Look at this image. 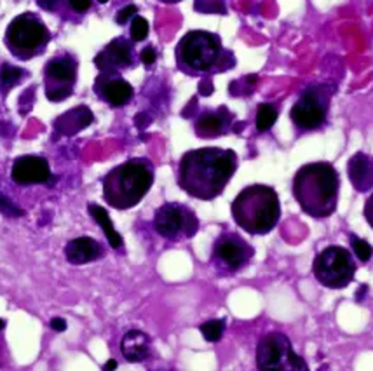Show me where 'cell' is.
Wrapping results in <instances>:
<instances>
[{
  "mask_svg": "<svg viewBox=\"0 0 373 371\" xmlns=\"http://www.w3.org/2000/svg\"><path fill=\"white\" fill-rule=\"evenodd\" d=\"M93 122V112L87 106H77L56 121V128L65 134H75Z\"/></svg>",
  "mask_w": 373,
  "mask_h": 371,
  "instance_id": "obj_20",
  "label": "cell"
},
{
  "mask_svg": "<svg viewBox=\"0 0 373 371\" xmlns=\"http://www.w3.org/2000/svg\"><path fill=\"white\" fill-rule=\"evenodd\" d=\"M94 91L100 94L103 101L112 106L128 105L134 94L133 86L128 81H124L117 72H101L100 77L96 78Z\"/></svg>",
  "mask_w": 373,
  "mask_h": 371,
  "instance_id": "obj_13",
  "label": "cell"
},
{
  "mask_svg": "<svg viewBox=\"0 0 373 371\" xmlns=\"http://www.w3.org/2000/svg\"><path fill=\"white\" fill-rule=\"evenodd\" d=\"M69 2L72 9L77 11V13H84L91 7V0H69Z\"/></svg>",
  "mask_w": 373,
  "mask_h": 371,
  "instance_id": "obj_32",
  "label": "cell"
},
{
  "mask_svg": "<svg viewBox=\"0 0 373 371\" xmlns=\"http://www.w3.org/2000/svg\"><path fill=\"white\" fill-rule=\"evenodd\" d=\"M349 243H351L352 255L359 260L361 263H368L373 258V246L368 240L358 238V235H349Z\"/></svg>",
  "mask_w": 373,
  "mask_h": 371,
  "instance_id": "obj_24",
  "label": "cell"
},
{
  "mask_svg": "<svg viewBox=\"0 0 373 371\" xmlns=\"http://www.w3.org/2000/svg\"><path fill=\"white\" fill-rule=\"evenodd\" d=\"M199 93L202 94V96H209V94L213 93V84H212V81H209V78H204V81L201 82Z\"/></svg>",
  "mask_w": 373,
  "mask_h": 371,
  "instance_id": "obj_33",
  "label": "cell"
},
{
  "mask_svg": "<svg viewBox=\"0 0 373 371\" xmlns=\"http://www.w3.org/2000/svg\"><path fill=\"white\" fill-rule=\"evenodd\" d=\"M340 175L327 161L309 163L293 176V197L302 211L316 220L332 216L339 206Z\"/></svg>",
  "mask_w": 373,
  "mask_h": 371,
  "instance_id": "obj_2",
  "label": "cell"
},
{
  "mask_svg": "<svg viewBox=\"0 0 373 371\" xmlns=\"http://www.w3.org/2000/svg\"><path fill=\"white\" fill-rule=\"evenodd\" d=\"M4 327H6V321H4V319H0V331H2Z\"/></svg>",
  "mask_w": 373,
  "mask_h": 371,
  "instance_id": "obj_39",
  "label": "cell"
},
{
  "mask_svg": "<svg viewBox=\"0 0 373 371\" xmlns=\"http://www.w3.org/2000/svg\"><path fill=\"white\" fill-rule=\"evenodd\" d=\"M105 255V250L96 239L93 238H77L72 239L65 246V258L72 265H84L94 262Z\"/></svg>",
  "mask_w": 373,
  "mask_h": 371,
  "instance_id": "obj_18",
  "label": "cell"
},
{
  "mask_svg": "<svg viewBox=\"0 0 373 371\" xmlns=\"http://www.w3.org/2000/svg\"><path fill=\"white\" fill-rule=\"evenodd\" d=\"M161 2H164V4H178V2H181V0H161Z\"/></svg>",
  "mask_w": 373,
  "mask_h": 371,
  "instance_id": "obj_38",
  "label": "cell"
},
{
  "mask_svg": "<svg viewBox=\"0 0 373 371\" xmlns=\"http://www.w3.org/2000/svg\"><path fill=\"white\" fill-rule=\"evenodd\" d=\"M89 213H91V216L96 220V223L100 225L101 230L105 232L106 240H109L110 246H112L114 250H121V248L124 246V240H122L121 234H119V232L114 228V223H112V220H110L106 209L98 206V204H89Z\"/></svg>",
  "mask_w": 373,
  "mask_h": 371,
  "instance_id": "obj_21",
  "label": "cell"
},
{
  "mask_svg": "<svg viewBox=\"0 0 373 371\" xmlns=\"http://www.w3.org/2000/svg\"><path fill=\"white\" fill-rule=\"evenodd\" d=\"M257 368L260 371H307L305 359L293 349L288 335L281 331L264 335L257 343Z\"/></svg>",
  "mask_w": 373,
  "mask_h": 371,
  "instance_id": "obj_8",
  "label": "cell"
},
{
  "mask_svg": "<svg viewBox=\"0 0 373 371\" xmlns=\"http://www.w3.org/2000/svg\"><path fill=\"white\" fill-rule=\"evenodd\" d=\"M11 178L18 185H35L46 183L51 178V168L44 157L25 156L19 157L13 164Z\"/></svg>",
  "mask_w": 373,
  "mask_h": 371,
  "instance_id": "obj_15",
  "label": "cell"
},
{
  "mask_svg": "<svg viewBox=\"0 0 373 371\" xmlns=\"http://www.w3.org/2000/svg\"><path fill=\"white\" fill-rule=\"evenodd\" d=\"M121 352L126 361L141 362L150 356V337L140 330H131L122 337Z\"/></svg>",
  "mask_w": 373,
  "mask_h": 371,
  "instance_id": "obj_19",
  "label": "cell"
},
{
  "mask_svg": "<svg viewBox=\"0 0 373 371\" xmlns=\"http://www.w3.org/2000/svg\"><path fill=\"white\" fill-rule=\"evenodd\" d=\"M98 2H101V4H106V2H109V0H98Z\"/></svg>",
  "mask_w": 373,
  "mask_h": 371,
  "instance_id": "obj_40",
  "label": "cell"
},
{
  "mask_svg": "<svg viewBox=\"0 0 373 371\" xmlns=\"http://www.w3.org/2000/svg\"><path fill=\"white\" fill-rule=\"evenodd\" d=\"M358 272L354 255L347 248L332 244L323 248L312 262V275L317 283L328 290H344L354 281Z\"/></svg>",
  "mask_w": 373,
  "mask_h": 371,
  "instance_id": "obj_7",
  "label": "cell"
},
{
  "mask_svg": "<svg viewBox=\"0 0 373 371\" xmlns=\"http://www.w3.org/2000/svg\"><path fill=\"white\" fill-rule=\"evenodd\" d=\"M46 75L49 81H53L54 88L46 89V96L51 101H63L72 94V84L77 77V66L75 61L70 58H59V60H53L47 63Z\"/></svg>",
  "mask_w": 373,
  "mask_h": 371,
  "instance_id": "obj_12",
  "label": "cell"
},
{
  "mask_svg": "<svg viewBox=\"0 0 373 371\" xmlns=\"http://www.w3.org/2000/svg\"><path fill=\"white\" fill-rule=\"evenodd\" d=\"M115 368H117V361H115V359H110V361L103 366V370H115Z\"/></svg>",
  "mask_w": 373,
  "mask_h": 371,
  "instance_id": "obj_37",
  "label": "cell"
},
{
  "mask_svg": "<svg viewBox=\"0 0 373 371\" xmlns=\"http://www.w3.org/2000/svg\"><path fill=\"white\" fill-rule=\"evenodd\" d=\"M154 183V164L149 159H129L106 173L103 197L119 211L131 209L144 200Z\"/></svg>",
  "mask_w": 373,
  "mask_h": 371,
  "instance_id": "obj_4",
  "label": "cell"
},
{
  "mask_svg": "<svg viewBox=\"0 0 373 371\" xmlns=\"http://www.w3.org/2000/svg\"><path fill=\"white\" fill-rule=\"evenodd\" d=\"M255 248L236 232H224L215 239L212 250V267L220 275H234L249 265Z\"/></svg>",
  "mask_w": 373,
  "mask_h": 371,
  "instance_id": "obj_9",
  "label": "cell"
},
{
  "mask_svg": "<svg viewBox=\"0 0 373 371\" xmlns=\"http://www.w3.org/2000/svg\"><path fill=\"white\" fill-rule=\"evenodd\" d=\"M234 222L249 235H265L281 220L279 195L269 185L255 183L246 187L230 204Z\"/></svg>",
  "mask_w": 373,
  "mask_h": 371,
  "instance_id": "obj_3",
  "label": "cell"
},
{
  "mask_svg": "<svg viewBox=\"0 0 373 371\" xmlns=\"http://www.w3.org/2000/svg\"><path fill=\"white\" fill-rule=\"evenodd\" d=\"M21 77H23V70L16 68L13 65H4L2 70H0V81H2V84L6 86L16 84Z\"/></svg>",
  "mask_w": 373,
  "mask_h": 371,
  "instance_id": "obj_27",
  "label": "cell"
},
{
  "mask_svg": "<svg viewBox=\"0 0 373 371\" xmlns=\"http://www.w3.org/2000/svg\"><path fill=\"white\" fill-rule=\"evenodd\" d=\"M232 126V113L227 106H220L215 112H202L196 121V134L199 138H217L229 131Z\"/></svg>",
  "mask_w": 373,
  "mask_h": 371,
  "instance_id": "obj_17",
  "label": "cell"
},
{
  "mask_svg": "<svg viewBox=\"0 0 373 371\" xmlns=\"http://www.w3.org/2000/svg\"><path fill=\"white\" fill-rule=\"evenodd\" d=\"M335 91V86L330 84H311L302 91L289 110V119L297 131L302 134L314 133L327 124Z\"/></svg>",
  "mask_w": 373,
  "mask_h": 371,
  "instance_id": "obj_6",
  "label": "cell"
},
{
  "mask_svg": "<svg viewBox=\"0 0 373 371\" xmlns=\"http://www.w3.org/2000/svg\"><path fill=\"white\" fill-rule=\"evenodd\" d=\"M51 327H53L54 331H65L66 330V321L61 317H54L53 321H51Z\"/></svg>",
  "mask_w": 373,
  "mask_h": 371,
  "instance_id": "obj_34",
  "label": "cell"
},
{
  "mask_svg": "<svg viewBox=\"0 0 373 371\" xmlns=\"http://www.w3.org/2000/svg\"><path fill=\"white\" fill-rule=\"evenodd\" d=\"M56 2H58V0H39V6H41L42 9H46V11H54V7H56Z\"/></svg>",
  "mask_w": 373,
  "mask_h": 371,
  "instance_id": "obj_35",
  "label": "cell"
},
{
  "mask_svg": "<svg viewBox=\"0 0 373 371\" xmlns=\"http://www.w3.org/2000/svg\"><path fill=\"white\" fill-rule=\"evenodd\" d=\"M239 161L234 150L204 147L186 152L178 164V185L199 200H213L236 175Z\"/></svg>",
  "mask_w": 373,
  "mask_h": 371,
  "instance_id": "obj_1",
  "label": "cell"
},
{
  "mask_svg": "<svg viewBox=\"0 0 373 371\" xmlns=\"http://www.w3.org/2000/svg\"><path fill=\"white\" fill-rule=\"evenodd\" d=\"M199 331L206 342L209 343L220 342L225 331V321L224 319H212V321H206L199 326Z\"/></svg>",
  "mask_w": 373,
  "mask_h": 371,
  "instance_id": "obj_23",
  "label": "cell"
},
{
  "mask_svg": "<svg viewBox=\"0 0 373 371\" xmlns=\"http://www.w3.org/2000/svg\"><path fill=\"white\" fill-rule=\"evenodd\" d=\"M49 41L46 26L34 14H21L7 29V42L11 51L19 56H31L44 49Z\"/></svg>",
  "mask_w": 373,
  "mask_h": 371,
  "instance_id": "obj_11",
  "label": "cell"
},
{
  "mask_svg": "<svg viewBox=\"0 0 373 371\" xmlns=\"http://www.w3.org/2000/svg\"><path fill=\"white\" fill-rule=\"evenodd\" d=\"M140 60H141V63H144L145 66L154 65V63H156V60H157V53H156V49H154L152 46H146L145 49L141 51Z\"/></svg>",
  "mask_w": 373,
  "mask_h": 371,
  "instance_id": "obj_29",
  "label": "cell"
},
{
  "mask_svg": "<svg viewBox=\"0 0 373 371\" xmlns=\"http://www.w3.org/2000/svg\"><path fill=\"white\" fill-rule=\"evenodd\" d=\"M136 13H138V7L131 4V6H126L124 9L119 11L117 16H115V21H117L119 25H126V23H128L131 18H134V16H136Z\"/></svg>",
  "mask_w": 373,
  "mask_h": 371,
  "instance_id": "obj_28",
  "label": "cell"
},
{
  "mask_svg": "<svg viewBox=\"0 0 373 371\" xmlns=\"http://www.w3.org/2000/svg\"><path fill=\"white\" fill-rule=\"evenodd\" d=\"M363 216L367 220V223L370 225L373 230V192L370 193L367 200H364V208H363Z\"/></svg>",
  "mask_w": 373,
  "mask_h": 371,
  "instance_id": "obj_31",
  "label": "cell"
},
{
  "mask_svg": "<svg viewBox=\"0 0 373 371\" xmlns=\"http://www.w3.org/2000/svg\"><path fill=\"white\" fill-rule=\"evenodd\" d=\"M154 228L162 239L180 243L192 239L199 230V218L189 206L180 203H166L154 215Z\"/></svg>",
  "mask_w": 373,
  "mask_h": 371,
  "instance_id": "obj_10",
  "label": "cell"
},
{
  "mask_svg": "<svg viewBox=\"0 0 373 371\" xmlns=\"http://www.w3.org/2000/svg\"><path fill=\"white\" fill-rule=\"evenodd\" d=\"M94 65L100 72H117L134 65L133 47L126 39H115L94 58Z\"/></svg>",
  "mask_w": 373,
  "mask_h": 371,
  "instance_id": "obj_14",
  "label": "cell"
},
{
  "mask_svg": "<svg viewBox=\"0 0 373 371\" xmlns=\"http://www.w3.org/2000/svg\"><path fill=\"white\" fill-rule=\"evenodd\" d=\"M277 117H279V110L277 106H274L271 103H260L257 106V131L259 133H265L276 124Z\"/></svg>",
  "mask_w": 373,
  "mask_h": 371,
  "instance_id": "obj_22",
  "label": "cell"
},
{
  "mask_svg": "<svg viewBox=\"0 0 373 371\" xmlns=\"http://www.w3.org/2000/svg\"><path fill=\"white\" fill-rule=\"evenodd\" d=\"M347 176L352 188L359 193L373 190V156L364 152H356L347 161Z\"/></svg>",
  "mask_w": 373,
  "mask_h": 371,
  "instance_id": "obj_16",
  "label": "cell"
},
{
  "mask_svg": "<svg viewBox=\"0 0 373 371\" xmlns=\"http://www.w3.org/2000/svg\"><path fill=\"white\" fill-rule=\"evenodd\" d=\"M364 291H368V286H367V284H363V286H361V290L358 291V293H356V302H363V298H364Z\"/></svg>",
  "mask_w": 373,
  "mask_h": 371,
  "instance_id": "obj_36",
  "label": "cell"
},
{
  "mask_svg": "<svg viewBox=\"0 0 373 371\" xmlns=\"http://www.w3.org/2000/svg\"><path fill=\"white\" fill-rule=\"evenodd\" d=\"M194 9L204 14H225V0H196Z\"/></svg>",
  "mask_w": 373,
  "mask_h": 371,
  "instance_id": "obj_25",
  "label": "cell"
},
{
  "mask_svg": "<svg viewBox=\"0 0 373 371\" xmlns=\"http://www.w3.org/2000/svg\"><path fill=\"white\" fill-rule=\"evenodd\" d=\"M0 209H2L4 213H11V215H16V216H21L23 215L21 209L16 208L14 204L11 203V200L7 199V197H4V195H0Z\"/></svg>",
  "mask_w": 373,
  "mask_h": 371,
  "instance_id": "obj_30",
  "label": "cell"
},
{
  "mask_svg": "<svg viewBox=\"0 0 373 371\" xmlns=\"http://www.w3.org/2000/svg\"><path fill=\"white\" fill-rule=\"evenodd\" d=\"M149 21H146L145 18H141V16H134L133 21H131V41L133 42H141L145 41L146 37H149Z\"/></svg>",
  "mask_w": 373,
  "mask_h": 371,
  "instance_id": "obj_26",
  "label": "cell"
},
{
  "mask_svg": "<svg viewBox=\"0 0 373 371\" xmlns=\"http://www.w3.org/2000/svg\"><path fill=\"white\" fill-rule=\"evenodd\" d=\"M176 66L186 75L224 72L234 66V54L222 47L217 34L204 30H192L180 39L174 49Z\"/></svg>",
  "mask_w": 373,
  "mask_h": 371,
  "instance_id": "obj_5",
  "label": "cell"
}]
</instances>
